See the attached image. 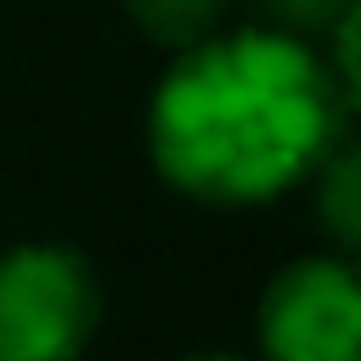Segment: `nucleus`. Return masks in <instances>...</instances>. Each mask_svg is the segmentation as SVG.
Segmentation results:
<instances>
[{
    "instance_id": "6",
    "label": "nucleus",
    "mask_w": 361,
    "mask_h": 361,
    "mask_svg": "<svg viewBox=\"0 0 361 361\" xmlns=\"http://www.w3.org/2000/svg\"><path fill=\"white\" fill-rule=\"evenodd\" d=\"M327 73H333L344 113L361 118V0H350L338 11V23L327 28Z\"/></svg>"
},
{
    "instance_id": "4",
    "label": "nucleus",
    "mask_w": 361,
    "mask_h": 361,
    "mask_svg": "<svg viewBox=\"0 0 361 361\" xmlns=\"http://www.w3.org/2000/svg\"><path fill=\"white\" fill-rule=\"evenodd\" d=\"M316 180V226L333 254L361 259V141H333L327 158L310 169Z\"/></svg>"
},
{
    "instance_id": "3",
    "label": "nucleus",
    "mask_w": 361,
    "mask_h": 361,
    "mask_svg": "<svg viewBox=\"0 0 361 361\" xmlns=\"http://www.w3.org/2000/svg\"><path fill=\"white\" fill-rule=\"evenodd\" d=\"M259 361H361V259L305 254L282 265L254 310Z\"/></svg>"
},
{
    "instance_id": "7",
    "label": "nucleus",
    "mask_w": 361,
    "mask_h": 361,
    "mask_svg": "<svg viewBox=\"0 0 361 361\" xmlns=\"http://www.w3.org/2000/svg\"><path fill=\"white\" fill-rule=\"evenodd\" d=\"M259 6H265L271 28H288V34L305 39V34H327L350 0H259Z\"/></svg>"
},
{
    "instance_id": "5",
    "label": "nucleus",
    "mask_w": 361,
    "mask_h": 361,
    "mask_svg": "<svg viewBox=\"0 0 361 361\" xmlns=\"http://www.w3.org/2000/svg\"><path fill=\"white\" fill-rule=\"evenodd\" d=\"M124 17L135 23L141 39L164 51H186L226 23V0H124Z\"/></svg>"
},
{
    "instance_id": "1",
    "label": "nucleus",
    "mask_w": 361,
    "mask_h": 361,
    "mask_svg": "<svg viewBox=\"0 0 361 361\" xmlns=\"http://www.w3.org/2000/svg\"><path fill=\"white\" fill-rule=\"evenodd\" d=\"M344 102L327 62L288 28H220L158 79L147 152L158 175L209 209H254L310 180L338 141Z\"/></svg>"
},
{
    "instance_id": "8",
    "label": "nucleus",
    "mask_w": 361,
    "mask_h": 361,
    "mask_svg": "<svg viewBox=\"0 0 361 361\" xmlns=\"http://www.w3.org/2000/svg\"><path fill=\"white\" fill-rule=\"evenodd\" d=\"M175 361H248V355H231V350H197V355H175Z\"/></svg>"
},
{
    "instance_id": "2",
    "label": "nucleus",
    "mask_w": 361,
    "mask_h": 361,
    "mask_svg": "<svg viewBox=\"0 0 361 361\" xmlns=\"http://www.w3.org/2000/svg\"><path fill=\"white\" fill-rule=\"evenodd\" d=\"M102 327V282L62 243L0 248V361H79Z\"/></svg>"
}]
</instances>
